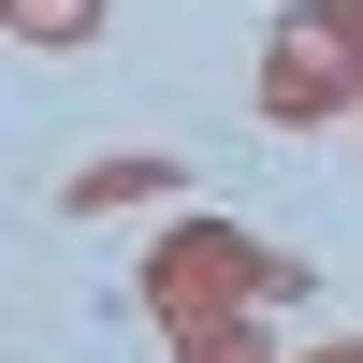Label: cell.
I'll return each mask as SVG.
<instances>
[{
    "label": "cell",
    "mask_w": 363,
    "mask_h": 363,
    "mask_svg": "<svg viewBox=\"0 0 363 363\" xmlns=\"http://www.w3.org/2000/svg\"><path fill=\"white\" fill-rule=\"evenodd\" d=\"M306 291V262L262 247V233H218V218H174L160 262H145V306L160 320H203V306H291Z\"/></svg>",
    "instance_id": "6da1fadb"
},
{
    "label": "cell",
    "mask_w": 363,
    "mask_h": 363,
    "mask_svg": "<svg viewBox=\"0 0 363 363\" xmlns=\"http://www.w3.org/2000/svg\"><path fill=\"white\" fill-rule=\"evenodd\" d=\"M262 102L306 131V116H363V0H306V15L262 44Z\"/></svg>",
    "instance_id": "7a4b0ae2"
},
{
    "label": "cell",
    "mask_w": 363,
    "mask_h": 363,
    "mask_svg": "<svg viewBox=\"0 0 363 363\" xmlns=\"http://www.w3.org/2000/svg\"><path fill=\"white\" fill-rule=\"evenodd\" d=\"M189 189V174L160 160V145H131V160H87L73 189H58V218H131V203H174Z\"/></svg>",
    "instance_id": "3957f363"
},
{
    "label": "cell",
    "mask_w": 363,
    "mask_h": 363,
    "mask_svg": "<svg viewBox=\"0 0 363 363\" xmlns=\"http://www.w3.org/2000/svg\"><path fill=\"white\" fill-rule=\"evenodd\" d=\"M0 29L44 44V58H73V44H102V0H0Z\"/></svg>",
    "instance_id": "277c9868"
},
{
    "label": "cell",
    "mask_w": 363,
    "mask_h": 363,
    "mask_svg": "<svg viewBox=\"0 0 363 363\" xmlns=\"http://www.w3.org/2000/svg\"><path fill=\"white\" fill-rule=\"evenodd\" d=\"M174 335V363H262V320L247 306H203V320H160Z\"/></svg>",
    "instance_id": "5b68a950"
},
{
    "label": "cell",
    "mask_w": 363,
    "mask_h": 363,
    "mask_svg": "<svg viewBox=\"0 0 363 363\" xmlns=\"http://www.w3.org/2000/svg\"><path fill=\"white\" fill-rule=\"evenodd\" d=\"M306 363H363V335H335V349H306Z\"/></svg>",
    "instance_id": "8992f818"
}]
</instances>
